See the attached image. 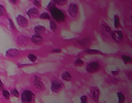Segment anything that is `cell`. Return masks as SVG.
<instances>
[{
    "mask_svg": "<svg viewBox=\"0 0 132 103\" xmlns=\"http://www.w3.org/2000/svg\"><path fill=\"white\" fill-rule=\"evenodd\" d=\"M48 8L50 9L51 11V15L53 17V19L55 21H57V22H64L65 21V15L62 10L58 9L56 6H55V4L52 2L48 5Z\"/></svg>",
    "mask_w": 132,
    "mask_h": 103,
    "instance_id": "6da1fadb",
    "label": "cell"
},
{
    "mask_svg": "<svg viewBox=\"0 0 132 103\" xmlns=\"http://www.w3.org/2000/svg\"><path fill=\"white\" fill-rule=\"evenodd\" d=\"M21 99L23 103H34L35 101V95L33 94L30 90H25L21 95Z\"/></svg>",
    "mask_w": 132,
    "mask_h": 103,
    "instance_id": "7a4b0ae2",
    "label": "cell"
},
{
    "mask_svg": "<svg viewBox=\"0 0 132 103\" xmlns=\"http://www.w3.org/2000/svg\"><path fill=\"white\" fill-rule=\"evenodd\" d=\"M99 69H100V65H99L98 62H92V63H89V64L87 65V68H86L87 72H89V73L97 72Z\"/></svg>",
    "mask_w": 132,
    "mask_h": 103,
    "instance_id": "3957f363",
    "label": "cell"
},
{
    "mask_svg": "<svg viewBox=\"0 0 132 103\" xmlns=\"http://www.w3.org/2000/svg\"><path fill=\"white\" fill-rule=\"evenodd\" d=\"M62 88H63V84H62L60 81H58V79H55V81L52 82L51 90L53 91V92H55V93H59L60 91L62 90Z\"/></svg>",
    "mask_w": 132,
    "mask_h": 103,
    "instance_id": "277c9868",
    "label": "cell"
},
{
    "mask_svg": "<svg viewBox=\"0 0 132 103\" xmlns=\"http://www.w3.org/2000/svg\"><path fill=\"white\" fill-rule=\"evenodd\" d=\"M68 11H69V15L72 18H75L76 16H78V14H79V6L76 5L75 3H72L68 7Z\"/></svg>",
    "mask_w": 132,
    "mask_h": 103,
    "instance_id": "5b68a950",
    "label": "cell"
},
{
    "mask_svg": "<svg viewBox=\"0 0 132 103\" xmlns=\"http://www.w3.org/2000/svg\"><path fill=\"white\" fill-rule=\"evenodd\" d=\"M112 38L115 40V41H117V42H121L123 40V38H124V36H123V33L121 32V31H114V32H112Z\"/></svg>",
    "mask_w": 132,
    "mask_h": 103,
    "instance_id": "8992f818",
    "label": "cell"
},
{
    "mask_svg": "<svg viewBox=\"0 0 132 103\" xmlns=\"http://www.w3.org/2000/svg\"><path fill=\"white\" fill-rule=\"evenodd\" d=\"M17 23H18L19 26L23 27V28H25V27L28 26V21H27V19H26L25 17H23L22 15H19V16L17 17Z\"/></svg>",
    "mask_w": 132,
    "mask_h": 103,
    "instance_id": "52a82bcc",
    "label": "cell"
},
{
    "mask_svg": "<svg viewBox=\"0 0 132 103\" xmlns=\"http://www.w3.org/2000/svg\"><path fill=\"white\" fill-rule=\"evenodd\" d=\"M27 15H28L30 18L34 19V18H36V17L38 16V10H37L36 7H31V8L27 11Z\"/></svg>",
    "mask_w": 132,
    "mask_h": 103,
    "instance_id": "ba28073f",
    "label": "cell"
},
{
    "mask_svg": "<svg viewBox=\"0 0 132 103\" xmlns=\"http://www.w3.org/2000/svg\"><path fill=\"white\" fill-rule=\"evenodd\" d=\"M31 40H32L33 43H35V44H40L43 41V38L39 35V34H34V35L31 37Z\"/></svg>",
    "mask_w": 132,
    "mask_h": 103,
    "instance_id": "9c48e42d",
    "label": "cell"
},
{
    "mask_svg": "<svg viewBox=\"0 0 132 103\" xmlns=\"http://www.w3.org/2000/svg\"><path fill=\"white\" fill-rule=\"evenodd\" d=\"M91 96L94 101H98L99 99V90L97 88H91Z\"/></svg>",
    "mask_w": 132,
    "mask_h": 103,
    "instance_id": "30bf717a",
    "label": "cell"
},
{
    "mask_svg": "<svg viewBox=\"0 0 132 103\" xmlns=\"http://www.w3.org/2000/svg\"><path fill=\"white\" fill-rule=\"evenodd\" d=\"M20 55V51L18 49H9L6 52V56L7 57H17Z\"/></svg>",
    "mask_w": 132,
    "mask_h": 103,
    "instance_id": "8fae6325",
    "label": "cell"
},
{
    "mask_svg": "<svg viewBox=\"0 0 132 103\" xmlns=\"http://www.w3.org/2000/svg\"><path fill=\"white\" fill-rule=\"evenodd\" d=\"M34 86H35L38 90H40V91H45V90H46L45 85L42 84V82L38 81V78H37V77H35V78H34Z\"/></svg>",
    "mask_w": 132,
    "mask_h": 103,
    "instance_id": "7c38bea8",
    "label": "cell"
},
{
    "mask_svg": "<svg viewBox=\"0 0 132 103\" xmlns=\"http://www.w3.org/2000/svg\"><path fill=\"white\" fill-rule=\"evenodd\" d=\"M101 31H102V33L104 34V35H111V34H112L111 27H109L108 25H106V24H103V25H102Z\"/></svg>",
    "mask_w": 132,
    "mask_h": 103,
    "instance_id": "4fadbf2b",
    "label": "cell"
},
{
    "mask_svg": "<svg viewBox=\"0 0 132 103\" xmlns=\"http://www.w3.org/2000/svg\"><path fill=\"white\" fill-rule=\"evenodd\" d=\"M62 79L63 81H66V82H70L71 81V74L68 71H64L62 73Z\"/></svg>",
    "mask_w": 132,
    "mask_h": 103,
    "instance_id": "5bb4252c",
    "label": "cell"
},
{
    "mask_svg": "<svg viewBox=\"0 0 132 103\" xmlns=\"http://www.w3.org/2000/svg\"><path fill=\"white\" fill-rule=\"evenodd\" d=\"M45 31H46V28L43 27V26H40V25H38V26H36V27L34 28L35 34H41V33H43Z\"/></svg>",
    "mask_w": 132,
    "mask_h": 103,
    "instance_id": "9a60e30c",
    "label": "cell"
},
{
    "mask_svg": "<svg viewBox=\"0 0 132 103\" xmlns=\"http://www.w3.org/2000/svg\"><path fill=\"white\" fill-rule=\"evenodd\" d=\"M66 2H67V0H53V3L55 5H59V6L64 5Z\"/></svg>",
    "mask_w": 132,
    "mask_h": 103,
    "instance_id": "2e32d148",
    "label": "cell"
},
{
    "mask_svg": "<svg viewBox=\"0 0 132 103\" xmlns=\"http://www.w3.org/2000/svg\"><path fill=\"white\" fill-rule=\"evenodd\" d=\"M39 18L42 19V20H50L51 19V16L48 14V13H42L39 15Z\"/></svg>",
    "mask_w": 132,
    "mask_h": 103,
    "instance_id": "e0dca14e",
    "label": "cell"
},
{
    "mask_svg": "<svg viewBox=\"0 0 132 103\" xmlns=\"http://www.w3.org/2000/svg\"><path fill=\"white\" fill-rule=\"evenodd\" d=\"M2 95L6 100H8L10 98V92H8L7 90H2Z\"/></svg>",
    "mask_w": 132,
    "mask_h": 103,
    "instance_id": "ac0fdd59",
    "label": "cell"
},
{
    "mask_svg": "<svg viewBox=\"0 0 132 103\" xmlns=\"http://www.w3.org/2000/svg\"><path fill=\"white\" fill-rule=\"evenodd\" d=\"M122 59H123V61H124L125 63H131V62H132L131 57L126 56V55H123V56H122Z\"/></svg>",
    "mask_w": 132,
    "mask_h": 103,
    "instance_id": "d6986e66",
    "label": "cell"
},
{
    "mask_svg": "<svg viewBox=\"0 0 132 103\" xmlns=\"http://www.w3.org/2000/svg\"><path fill=\"white\" fill-rule=\"evenodd\" d=\"M118 98H119V103H124V101H125V97H124L123 93L119 92V93H118Z\"/></svg>",
    "mask_w": 132,
    "mask_h": 103,
    "instance_id": "ffe728a7",
    "label": "cell"
},
{
    "mask_svg": "<svg viewBox=\"0 0 132 103\" xmlns=\"http://www.w3.org/2000/svg\"><path fill=\"white\" fill-rule=\"evenodd\" d=\"M50 25H51V29H52L54 32L57 31V25H56V23H55L54 21H51V22H50Z\"/></svg>",
    "mask_w": 132,
    "mask_h": 103,
    "instance_id": "44dd1931",
    "label": "cell"
},
{
    "mask_svg": "<svg viewBox=\"0 0 132 103\" xmlns=\"http://www.w3.org/2000/svg\"><path fill=\"white\" fill-rule=\"evenodd\" d=\"M86 53H87V54H95V55L101 54V52H99V51H97V50H86Z\"/></svg>",
    "mask_w": 132,
    "mask_h": 103,
    "instance_id": "7402d4cb",
    "label": "cell"
},
{
    "mask_svg": "<svg viewBox=\"0 0 132 103\" xmlns=\"http://www.w3.org/2000/svg\"><path fill=\"white\" fill-rule=\"evenodd\" d=\"M28 59H29L30 61H32V62H35V61L37 60V57H36L35 55H32V54H29V55H28Z\"/></svg>",
    "mask_w": 132,
    "mask_h": 103,
    "instance_id": "603a6c76",
    "label": "cell"
},
{
    "mask_svg": "<svg viewBox=\"0 0 132 103\" xmlns=\"http://www.w3.org/2000/svg\"><path fill=\"white\" fill-rule=\"evenodd\" d=\"M74 65H75V66H83V65H84V61H83L82 59H76V60L74 61Z\"/></svg>",
    "mask_w": 132,
    "mask_h": 103,
    "instance_id": "cb8c5ba5",
    "label": "cell"
},
{
    "mask_svg": "<svg viewBox=\"0 0 132 103\" xmlns=\"http://www.w3.org/2000/svg\"><path fill=\"white\" fill-rule=\"evenodd\" d=\"M115 27H116V28H119V27H120V19H119L118 16L115 17Z\"/></svg>",
    "mask_w": 132,
    "mask_h": 103,
    "instance_id": "d4e9b609",
    "label": "cell"
},
{
    "mask_svg": "<svg viewBox=\"0 0 132 103\" xmlns=\"http://www.w3.org/2000/svg\"><path fill=\"white\" fill-rule=\"evenodd\" d=\"M4 15H5V8H4L3 5L0 4V17H2Z\"/></svg>",
    "mask_w": 132,
    "mask_h": 103,
    "instance_id": "484cf974",
    "label": "cell"
},
{
    "mask_svg": "<svg viewBox=\"0 0 132 103\" xmlns=\"http://www.w3.org/2000/svg\"><path fill=\"white\" fill-rule=\"evenodd\" d=\"M12 95L15 96V97H19V92H18V90L14 89V90L12 91Z\"/></svg>",
    "mask_w": 132,
    "mask_h": 103,
    "instance_id": "4316f807",
    "label": "cell"
},
{
    "mask_svg": "<svg viewBox=\"0 0 132 103\" xmlns=\"http://www.w3.org/2000/svg\"><path fill=\"white\" fill-rule=\"evenodd\" d=\"M8 23H9L10 27H12V29H13V30H16V27H15V25H14V23H13L12 19H8Z\"/></svg>",
    "mask_w": 132,
    "mask_h": 103,
    "instance_id": "83f0119b",
    "label": "cell"
},
{
    "mask_svg": "<svg viewBox=\"0 0 132 103\" xmlns=\"http://www.w3.org/2000/svg\"><path fill=\"white\" fill-rule=\"evenodd\" d=\"M81 103H88V99L86 96H82L81 97Z\"/></svg>",
    "mask_w": 132,
    "mask_h": 103,
    "instance_id": "f1b7e54d",
    "label": "cell"
},
{
    "mask_svg": "<svg viewBox=\"0 0 132 103\" xmlns=\"http://www.w3.org/2000/svg\"><path fill=\"white\" fill-rule=\"evenodd\" d=\"M52 53H61V49H55L52 51Z\"/></svg>",
    "mask_w": 132,
    "mask_h": 103,
    "instance_id": "f546056e",
    "label": "cell"
},
{
    "mask_svg": "<svg viewBox=\"0 0 132 103\" xmlns=\"http://www.w3.org/2000/svg\"><path fill=\"white\" fill-rule=\"evenodd\" d=\"M33 2H34V4H35L36 6H40V3H39L38 0H33Z\"/></svg>",
    "mask_w": 132,
    "mask_h": 103,
    "instance_id": "4dcf8cb0",
    "label": "cell"
},
{
    "mask_svg": "<svg viewBox=\"0 0 132 103\" xmlns=\"http://www.w3.org/2000/svg\"><path fill=\"white\" fill-rule=\"evenodd\" d=\"M9 2L12 3V4H16L18 2V0H9Z\"/></svg>",
    "mask_w": 132,
    "mask_h": 103,
    "instance_id": "1f68e13d",
    "label": "cell"
},
{
    "mask_svg": "<svg viewBox=\"0 0 132 103\" xmlns=\"http://www.w3.org/2000/svg\"><path fill=\"white\" fill-rule=\"evenodd\" d=\"M3 90V83L0 81V91H2Z\"/></svg>",
    "mask_w": 132,
    "mask_h": 103,
    "instance_id": "d6a6232c",
    "label": "cell"
},
{
    "mask_svg": "<svg viewBox=\"0 0 132 103\" xmlns=\"http://www.w3.org/2000/svg\"><path fill=\"white\" fill-rule=\"evenodd\" d=\"M131 20H132V16H131Z\"/></svg>",
    "mask_w": 132,
    "mask_h": 103,
    "instance_id": "836d02e7",
    "label": "cell"
}]
</instances>
